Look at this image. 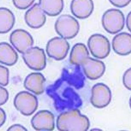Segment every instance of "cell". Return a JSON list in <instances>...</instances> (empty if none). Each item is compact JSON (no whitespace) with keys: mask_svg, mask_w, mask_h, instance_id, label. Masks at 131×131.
Here are the masks:
<instances>
[{"mask_svg":"<svg viewBox=\"0 0 131 131\" xmlns=\"http://www.w3.org/2000/svg\"><path fill=\"white\" fill-rule=\"evenodd\" d=\"M131 70L129 69L126 72L124 77V82L125 86L128 89H130Z\"/></svg>","mask_w":131,"mask_h":131,"instance_id":"obj_23","label":"cell"},{"mask_svg":"<svg viewBox=\"0 0 131 131\" xmlns=\"http://www.w3.org/2000/svg\"><path fill=\"white\" fill-rule=\"evenodd\" d=\"M102 23L103 27L107 32L112 34H117L124 28V15L119 9H110L103 14Z\"/></svg>","mask_w":131,"mask_h":131,"instance_id":"obj_3","label":"cell"},{"mask_svg":"<svg viewBox=\"0 0 131 131\" xmlns=\"http://www.w3.org/2000/svg\"><path fill=\"white\" fill-rule=\"evenodd\" d=\"M9 39L13 46L22 54L31 49L34 44V40L31 35L23 29L14 30L11 34Z\"/></svg>","mask_w":131,"mask_h":131,"instance_id":"obj_7","label":"cell"},{"mask_svg":"<svg viewBox=\"0 0 131 131\" xmlns=\"http://www.w3.org/2000/svg\"><path fill=\"white\" fill-rule=\"evenodd\" d=\"M88 46L93 56L97 58H105L110 54V44L109 40L103 35L95 34L89 38Z\"/></svg>","mask_w":131,"mask_h":131,"instance_id":"obj_4","label":"cell"},{"mask_svg":"<svg viewBox=\"0 0 131 131\" xmlns=\"http://www.w3.org/2000/svg\"><path fill=\"white\" fill-rule=\"evenodd\" d=\"M72 14L77 18H87L92 14L94 8V3L91 0H74L70 6Z\"/></svg>","mask_w":131,"mask_h":131,"instance_id":"obj_12","label":"cell"},{"mask_svg":"<svg viewBox=\"0 0 131 131\" xmlns=\"http://www.w3.org/2000/svg\"><path fill=\"white\" fill-rule=\"evenodd\" d=\"M57 33L63 38H73L79 32V22L74 17L69 15H62L57 19L55 24Z\"/></svg>","mask_w":131,"mask_h":131,"instance_id":"obj_2","label":"cell"},{"mask_svg":"<svg viewBox=\"0 0 131 131\" xmlns=\"http://www.w3.org/2000/svg\"><path fill=\"white\" fill-rule=\"evenodd\" d=\"M45 82V77L40 73H32L28 76L24 82L26 89L34 93L39 95L43 92Z\"/></svg>","mask_w":131,"mask_h":131,"instance_id":"obj_13","label":"cell"},{"mask_svg":"<svg viewBox=\"0 0 131 131\" xmlns=\"http://www.w3.org/2000/svg\"><path fill=\"white\" fill-rule=\"evenodd\" d=\"M13 3L15 6L20 9H26L34 3V1H13Z\"/></svg>","mask_w":131,"mask_h":131,"instance_id":"obj_20","label":"cell"},{"mask_svg":"<svg viewBox=\"0 0 131 131\" xmlns=\"http://www.w3.org/2000/svg\"><path fill=\"white\" fill-rule=\"evenodd\" d=\"M18 56L10 45L5 42L0 44V62L2 64L11 66L17 61Z\"/></svg>","mask_w":131,"mask_h":131,"instance_id":"obj_14","label":"cell"},{"mask_svg":"<svg viewBox=\"0 0 131 131\" xmlns=\"http://www.w3.org/2000/svg\"><path fill=\"white\" fill-rule=\"evenodd\" d=\"M25 19L29 27L32 28L37 29L43 26L46 18L39 4L36 3L26 12Z\"/></svg>","mask_w":131,"mask_h":131,"instance_id":"obj_8","label":"cell"},{"mask_svg":"<svg viewBox=\"0 0 131 131\" xmlns=\"http://www.w3.org/2000/svg\"><path fill=\"white\" fill-rule=\"evenodd\" d=\"M39 6L45 13L50 16L59 14L63 8V1L62 0L40 1Z\"/></svg>","mask_w":131,"mask_h":131,"instance_id":"obj_16","label":"cell"},{"mask_svg":"<svg viewBox=\"0 0 131 131\" xmlns=\"http://www.w3.org/2000/svg\"><path fill=\"white\" fill-rule=\"evenodd\" d=\"M70 45L66 39L62 37H55L48 42L46 52L48 56L55 60L64 59L67 56Z\"/></svg>","mask_w":131,"mask_h":131,"instance_id":"obj_6","label":"cell"},{"mask_svg":"<svg viewBox=\"0 0 131 131\" xmlns=\"http://www.w3.org/2000/svg\"><path fill=\"white\" fill-rule=\"evenodd\" d=\"M110 3L113 5L119 7H123L127 6L129 4L131 1H110Z\"/></svg>","mask_w":131,"mask_h":131,"instance_id":"obj_21","label":"cell"},{"mask_svg":"<svg viewBox=\"0 0 131 131\" xmlns=\"http://www.w3.org/2000/svg\"><path fill=\"white\" fill-rule=\"evenodd\" d=\"M1 84L2 86H6L8 84L9 72L7 68L1 65Z\"/></svg>","mask_w":131,"mask_h":131,"instance_id":"obj_19","label":"cell"},{"mask_svg":"<svg viewBox=\"0 0 131 131\" xmlns=\"http://www.w3.org/2000/svg\"><path fill=\"white\" fill-rule=\"evenodd\" d=\"M89 52L85 45L82 43L75 44L70 52V61L71 64L81 65L84 60L89 57Z\"/></svg>","mask_w":131,"mask_h":131,"instance_id":"obj_15","label":"cell"},{"mask_svg":"<svg viewBox=\"0 0 131 131\" xmlns=\"http://www.w3.org/2000/svg\"><path fill=\"white\" fill-rule=\"evenodd\" d=\"M86 76L91 79H95L101 76L105 67L104 62L100 60L88 57L81 64Z\"/></svg>","mask_w":131,"mask_h":131,"instance_id":"obj_9","label":"cell"},{"mask_svg":"<svg viewBox=\"0 0 131 131\" xmlns=\"http://www.w3.org/2000/svg\"><path fill=\"white\" fill-rule=\"evenodd\" d=\"M126 24L128 29L131 31V12L128 15L126 19Z\"/></svg>","mask_w":131,"mask_h":131,"instance_id":"obj_24","label":"cell"},{"mask_svg":"<svg viewBox=\"0 0 131 131\" xmlns=\"http://www.w3.org/2000/svg\"><path fill=\"white\" fill-rule=\"evenodd\" d=\"M23 58L30 69L36 70H43L46 65V56L43 49L33 47L23 54Z\"/></svg>","mask_w":131,"mask_h":131,"instance_id":"obj_5","label":"cell"},{"mask_svg":"<svg viewBox=\"0 0 131 131\" xmlns=\"http://www.w3.org/2000/svg\"><path fill=\"white\" fill-rule=\"evenodd\" d=\"M110 96L108 88L104 85L98 84L93 87L92 90V102L95 105L97 102L103 99H108Z\"/></svg>","mask_w":131,"mask_h":131,"instance_id":"obj_18","label":"cell"},{"mask_svg":"<svg viewBox=\"0 0 131 131\" xmlns=\"http://www.w3.org/2000/svg\"><path fill=\"white\" fill-rule=\"evenodd\" d=\"M8 93L7 90L3 87H1V104H4L8 99Z\"/></svg>","mask_w":131,"mask_h":131,"instance_id":"obj_22","label":"cell"},{"mask_svg":"<svg viewBox=\"0 0 131 131\" xmlns=\"http://www.w3.org/2000/svg\"><path fill=\"white\" fill-rule=\"evenodd\" d=\"M87 119L76 112L65 113L58 118V129L61 131L84 130L88 127Z\"/></svg>","mask_w":131,"mask_h":131,"instance_id":"obj_1","label":"cell"},{"mask_svg":"<svg viewBox=\"0 0 131 131\" xmlns=\"http://www.w3.org/2000/svg\"><path fill=\"white\" fill-rule=\"evenodd\" d=\"M1 34H5L13 27L15 22V17L9 9L5 7L0 9Z\"/></svg>","mask_w":131,"mask_h":131,"instance_id":"obj_17","label":"cell"},{"mask_svg":"<svg viewBox=\"0 0 131 131\" xmlns=\"http://www.w3.org/2000/svg\"><path fill=\"white\" fill-rule=\"evenodd\" d=\"M113 50L117 54L122 56L129 54L131 52V36L123 32L115 36L112 40Z\"/></svg>","mask_w":131,"mask_h":131,"instance_id":"obj_11","label":"cell"},{"mask_svg":"<svg viewBox=\"0 0 131 131\" xmlns=\"http://www.w3.org/2000/svg\"><path fill=\"white\" fill-rule=\"evenodd\" d=\"M32 123L36 130H52L54 127V115L48 111H40L34 117Z\"/></svg>","mask_w":131,"mask_h":131,"instance_id":"obj_10","label":"cell"}]
</instances>
